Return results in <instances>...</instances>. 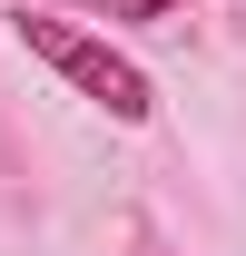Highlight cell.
I'll use <instances>...</instances> for the list:
<instances>
[{
	"label": "cell",
	"instance_id": "2",
	"mask_svg": "<svg viewBox=\"0 0 246 256\" xmlns=\"http://www.w3.org/2000/svg\"><path fill=\"white\" fill-rule=\"evenodd\" d=\"M89 10H108V20H178L187 0H89Z\"/></svg>",
	"mask_w": 246,
	"mask_h": 256
},
{
	"label": "cell",
	"instance_id": "3",
	"mask_svg": "<svg viewBox=\"0 0 246 256\" xmlns=\"http://www.w3.org/2000/svg\"><path fill=\"white\" fill-rule=\"evenodd\" d=\"M40 10H50V0H40Z\"/></svg>",
	"mask_w": 246,
	"mask_h": 256
},
{
	"label": "cell",
	"instance_id": "1",
	"mask_svg": "<svg viewBox=\"0 0 246 256\" xmlns=\"http://www.w3.org/2000/svg\"><path fill=\"white\" fill-rule=\"evenodd\" d=\"M10 30H20V50H30L40 69H60L69 89L89 98V108H108L118 128H148V118H158V79L128 60V50H108L98 30L60 20V10H40V0H20V20H10Z\"/></svg>",
	"mask_w": 246,
	"mask_h": 256
}]
</instances>
